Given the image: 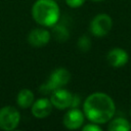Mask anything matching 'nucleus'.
Masks as SVG:
<instances>
[{"mask_svg": "<svg viewBox=\"0 0 131 131\" xmlns=\"http://www.w3.org/2000/svg\"><path fill=\"white\" fill-rule=\"evenodd\" d=\"M116 112L113 98L106 93L94 92L88 95L83 102V113L92 123L105 124L111 121Z\"/></svg>", "mask_w": 131, "mask_h": 131, "instance_id": "obj_1", "label": "nucleus"}, {"mask_svg": "<svg viewBox=\"0 0 131 131\" xmlns=\"http://www.w3.org/2000/svg\"><path fill=\"white\" fill-rule=\"evenodd\" d=\"M31 12L34 20L45 28H52L60 16V9L55 0H36Z\"/></svg>", "mask_w": 131, "mask_h": 131, "instance_id": "obj_2", "label": "nucleus"}, {"mask_svg": "<svg viewBox=\"0 0 131 131\" xmlns=\"http://www.w3.org/2000/svg\"><path fill=\"white\" fill-rule=\"evenodd\" d=\"M71 80V73L64 68H57L53 70L48 80L40 86V92L44 94H51L55 89L66 86Z\"/></svg>", "mask_w": 131, "mask_h": 131, "instance_id": "obj_3", "label": "nucleus"}, {"mask_svg": "<svg viewBox=\"0 0 131 131\" xmlns=\"http://www.w3.org/2000/svg\"><path fill=\"white\" fill-rule=\"evenodd\" d=\"M20 122V114L16 107L5 105L0 108V129L4 131L14 130Z\"/></svg>", "mask_w": 131, "mask_h": 131, "instance_id": "obj_4", "label": "nucleus"}, {"mask_svg": "<svg viewBox=\"0 0 131 131\" xmlns=\"http://www.w3.org/2000/svg\"><path fill=\"white\" fill-rule=\"evenodd\" d=\"M113 27V19L106 13H99L95 15L89 26V30L95 37H103L108 34Z\"/></svg>", "mask_w": 131, "mask_h": 131, "instance_id": "obj_5", "label": "nucleus"}, {"mask_svg": "<svg viewBox=\"0 0 131 131\" xmlns=\"http://www.w3.org/2000/svg\"><path fill=\"white\" fill-rule=\"evenodd\" d=\"M50 101L53 107L57 110L70 108L72 105L73 94L64 88H57L50 94Z\"/></svg>", "mask_w": 131, "mask_h": 131, "instance_id": "obj_6", "label": "nucleus"}, {"mask_svg": "<svg viewBox=\"0 0 131 131\" xmlns=\"http://www.w3.org/2000/svg\"><path fill=\"white\" fill-rule=\"evenodd\" d=\"M85 115L78 107H70L62 118V124L67 129L75 130L82 127L84 124Z\"/></svg>", "mask_w": 131, "mask_h": 131, "instance_id": "obj_7", "label": "nucleus"}, {"mask_svg": "<svg viewBox=\"0 0 131 131\" xmlns=\"http://www.w3.org/2000/svg\"><path fill=\"white\" fill-rule=\"evenodd\" d=\"M51 34L43 28H36L30 31L28 35V42L34 47H42L49 43Z\"/></svg>", "mask_w": 131, "mask_h": 131, "instance_id": "obj_8", "label": "nucleus"}, {"mask_svg": "<svg viewBox=\"0 0 131 131\" xmlns=\"http://www.w3.org/2000/svg\"><path fill=\"white\" fill-rule=\"evenodd\" d=\"M52 107L53 105L49 98H39L31 105V113L37 119H44L50 115Z\"/></svg>", "mask_w": 131, "mask_h": 131, "instance_id": "obj_9", "label": "nucleus"}, {"mask_svg": "<svg viewBox=\"0 0 131 131\" xmlns=\"http://www.w3.org/2000/svg\"><path fill=\"white\" fill-rule=\"evenodd\" d=\"M128 59H129L128 53L124 49L118 47L111 49L106 55V60L108 64L114 68L124 67L128 62Z\"/></svg>", "mask_w": 131, "mask_h": 131, "instance_id": "obj_10", "label": "nucleus"}, {"mask_svg": "<svg viewBox=\"0 0 131 131\" xmlns=\"http://www.w3.org/2000/svg\"><path fill=\"white\" fill-rule=\"evenodd\" d=\"M35 101V96L32 90L25 88L19 90L16 95V103L21 108H29Z\"/></svg>", "mask_w": 131, "mask_h": 131, "instance_id": "obj_11", "label": "nucleus"}, {"mask_svg": "<svg viewBox=\"0 0 131 131\" xmlns=\"http://www.w3.org/2000/svg\"><path fill=\"white\" fill-rule=\"evenodd\" d=\"M107 129L110 131H128L131 129L130 123L124 118H117L111 121Z\"/></svg>", "mask_w": 131, "mask_h": 131, "instance_id": "obj_12", "label": "nucleus"}, {"mask_svg": "<svg viewBox=\"0 0 131 131\" xmlns=\"http://www.w3.org/2000/svg\"><path fill=\"white\" fill-rule=\"evenodd\" d=\"M52 35L59 42H64L70 37L69 30L67 29V27H64L61 24H55L52 27Z\"/></svg>", "mask_w": 131, "mask_h": 131, "instance_id": "obj_13", "label": "nucleus"}, {"mask_svg": "<svg viewBox=\"0 0 131 131\" xmlns=\"http://www.w3.org/2000/svg\"><path fill=\"white\" fill-rule=\"evenodd\" d=\"M77 45H78V48L81 50V51H88L89 49H90V47H91V41H90V39L87 37V36H81L79 39H78V43H77Z\"/></svg>", "mask_w": 131, "mask_h": 131, "instance_id": "obj_14", "label": "nucleus"}, {"mask_svg": "<svg viewBox=\"0 0 131 131\" xmlns=\"http://www.w3.org/2000/svg\"><path fill=\"white\" fill-rule=\"evenodd\" d=\"M86 0H66V3L69 7L72 8H78L80 6H82L85 3Z\"/></svg>", "mask_w": 131, "mask_h": 131, "instance_id": "obj_15", "label": "nucleus"}, {"mask_svg": "<svg viewBox=\"0 0 131 131\" xmlns=\"http://www.w3.org/2000/svg\"><path fill=\"white\" fill-rule=\"evenodd\" d=\"M82 130L83 131H101V128L98 126V124H95V123L91 122V123L83 126Z\"/></svg>", "mask_w": 131, "mask_h": 131, "instance_id": "obj_16", "label": "nucleus"}, {"mask_svg": "<svg viewBox=\"0 0 131 131\" xmlns=\"http://www.w3.org/2000/svg\"><path fill=\"white\" fill-rule=\"evenodd\" d=\"M81 102V99H80V96L77 95V94H73V100H72V105L71 107H78L79 104Z\"/></svg>", "mask_w": 131, "mask_h": 131, "instance_id": "obj_17", "label": "nucleus"}, {"mask_svg": "<svg viewBox=\"0 0 131 131\" xmlns=\"http://www.w3.org/2000/svg\"><path fill=\"white\" fill-rule=\"evenodd\" d=\"M91 1H94V2H101V1H103V0H91Z\"/></svg>", "mask_w": 131, "mask_h": 131, "instance_id": "obj_18", "label": "nucleus"}]
</instances>
